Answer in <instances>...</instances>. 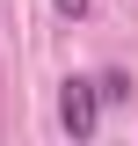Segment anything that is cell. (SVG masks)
<instances>
[{"instance_id": "1", "label": "cell", "mask_w": 138, "mask_h": 146, "mask_svg": "<svg viewBox=\"0 0 138 146\" xmlns=\"http://www.w3.org/2000/svg\"><path fill=\"white\" fill-rule=\"evenodd\" d=\"M58 124H66L73 139H95V124H102V88H95L87 73H73L66 88H58Z\"/></svg>"}, {"instance_id": "2", "label": "cell", "mask_w": 138, "mask_h": 146, "mask_svg": "<svg viewBox=\"0 0 138 146\" xmlns=\"http://www.w3.org/2000/svg\"><path fill=\"white\" fill-rule=\"evenodd\" d=\"M51 7H58V15H87V0H51Z\"/></svg>"}]
</instances>
